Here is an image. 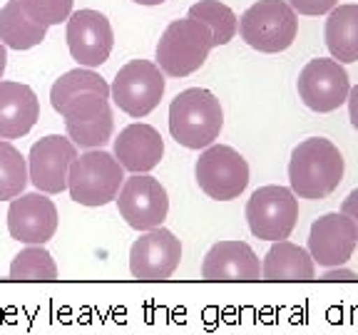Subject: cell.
Segmentation results:
<instances>
[{"label": "cell", "instance_id": "obj_1", "mask_svg": "<svg viewBox=\"0 0 358 335\" xmlns=\"http://www.w3.org/2000/svg\"><path fill=\"white\" fill-rule=\"evenodd\" d=\"M343 172H346L343 154L326 137H308L291 151L289 184L296 199H326L338 189Z\"/></svg>", "mask_w": 358, "mask_h": 335}, {"label": "cell", "instance_id": "obj_2", "mask_svg": "<svg viewBox=\"0 0 358 335\" xmlns=\"http://www.w3.org/2000/svg\"><path fill=\"white\" fill-rule=\"evenodd\" d=\"M224 127V110L204 87L179 92L169 105V134L187 149H207Z\"/></svg>", "mask_w": 358, "mask_h": 335}, {"label": "cell", "instance_id": "obj_3", "mask_svg": "<svg viewBox=\"0 0 358 335\" xmlns=\"http://www.w3.org/2000/svg\"><path fill=\"white\" fill-rule=\"evenodd\" d=\"M214 47L212 30L204 22L187 15L167 25L157 43V67L167 77H187L196 73Z\"/></svg>", "mask_w": 358, "mask_h": 335}, {"label": "cell", "instance_id": "obj_4", "mask_svg": "<svg viewBox=\"0 0 358 335\" xmlns=\"http://www.w3.org/2000/svg\"><path fill=\"white\" fill-rule=\"evenodd\" d=\"M124 181V169L115 154L105 149H87L70 164L67 191L83 207H105L117 199Z\"/></svg>", "mask_w": 358, "mask_h": 335}, {"label": "cell", "instance_id": "obj_5", "mask_svg": "<svg viewBox=\"0 0 358 335\" xmlns=\"http://www.w3.org/2000/svg\"><path fill=\"white\" fill-rule=\"evenodd\" d=\"M110 84L90 67L70 70L55 80L50 89V105L65 122H90L110 110Z\"/></svg>", "mask_w": 358, "mask_h": 335}, {"label": "cell", "instance_id": "obj_6", "mask_svg": "<svg viewBox=\"0 0 358 335\" xmlns=\"http://www.w3.org/2000/svg\"><path fill=\"white\" fill-rule=\"evenodd\" d=\"M299 33V20L286 0H259L239 17V35L259 52L289 50Z\"/></svg>", "mask_w": 358, "mask_h": 335}, {"label": "cell", "instance_id": "obj_7", "mask_svg": "<svg viewBox=\"0 0 358 335\" xmlns=\"http://www.w3.org/2000/svg\"><path fill=\"white\" fill-rule=\"evenodd\" d=\"M110 97L129 117H147L164 97V73L157 62L129 60L112 80Z\"/></svg>", "mask_w": 358, "mask_h": 335}, {"label": "cell", "instance_id": "obj_8", "mask_svg": "<svg viewBox=\"0 0 358 335\" xmlns=\"http://www.w3.org/2000/svg\"><path fill=\"white\" fill-rule=\"evenodd\" d=\"M199 189L214 201H231L249 184V164L229 144H209L194 164Z\"/></svg>", "mask_w": 358, "mask_h": 335}, {"label": "cell", "instance_id": "obj_9", "mask_svg": "<svg viewBox=\"0 0 358 335\" xmlns=\"http://www.w3.org/2000/svg\"><path fill=\"white\" fill-rule=\"evenodd\" d=\"M249 231L262 241H284L299 221V199L286 186L268 184L257 189L246 201Z\"/></svg>", "mask_w": 358, "mask_h": 335}, {"label": "cell", "instance_id": "obj_10", "mask_svg": "<svg viewBox=\"0 0 358 335\" xmlns=\"http://www.w3.org/2000/svg\"><path fill=\"white\" fill-rule=\"evenodd\" d=\"M120 216L132 226L134 231L159 229L169 211V196L155 177L150 174H132L122 181V189L117 194Z\"/></svg>", "mask_w": 358, "mask_h": 335}, {"label": "cell", "instance_id": "obj_11", "mask_svg": "<svg viewBox=\"0 0 358 335\" xmlns=\"http://www.w3.org/2000/svg\"><path fill=\"white\" fill-rule=\"evenodd\" d=\"M296 89L308 110L326 114V112H334L346 105L351 82H348V75L341 62H336L334 57L331 60L316 57L299 73Z\"/></svg>", "mask_w": 358, "mask_h": 335}, {"label": "cell", "instance_id": "obj_12", "mask_svg": "<svg viewBox=\"0 0 358 335\" xmlns=\"http://www.w3.org/2000/svg\"><path fill=\"white\" fill-rule=\"evenodd\" d=\"M67 47L70 55L80 67H100L110 60V52L115 47V33L100 10H78L67 17Z\"/></svg>", "mask_w": 358, "mask_h": 335}, {"label": "cell", "instance_id": "obj_13", "mask_svg": "<svg viewBox=\"0 0 358 335\" xmlns=\"http://www.w3.org/2000/svg\"><path fill=\"white\" fill-rule=\"evenodd\" d=\"M78 159V147L67 137L48 134L30 147L28 179L40 194H62L67 189L70 164Z\"/></svg>", "mask_w": 358, "mask_h": 335}, {"label": "cell", "instance_id": "obj_14", "mask_svg": "<svg viewBox=\"0 0 358 335\" xmlns=\"http://www.w3.org/2000/svg\"><path fill=\"white\" fill-rule=\"evenodd\" d=\"M182 261V241L169 229L145 231L129 248V274L140 281H164Z\"/></svg>", "mask_w": 358, "mask_h": 335}, {"label": "cell", "instance_id": "obj_15", "mask_svg": "<svg viewBox=\"0 0 358 335\" xmlns=\"http://www.w3.org/2000/svg\"><path fill=\"white\" fill-rule=\"evenodd\" d=\"M57 209L52 199L40 191L20 194L8 209V231L15 241L25 246H43L57 231Z\"/></svg>", "mask_w": 358, "mask_h": 335}, {"label": "cell", "instance_id": "obj_16", "mask_svg": "<svg viewBox=\"0 0 358 335\" xmlns=\"http://www.w3.org/2000/svg\"><path fill=\"white\" fill-rule=\"evenodd\" d=\"M356 244L358 236L351 218L343 216L341 211H331L311 223L306 251L311 253L313 263L324 268H336L346 266V261L356 251Z\"/></svg>", "mask_w": 358, "mask_h": 335}, {"label": "cell", "instance_id": "obj_17", "mask_svg": "<svg viewBox=\"0 0 358 335\" xmlns=\"http://www.w3.org/2000/svg\"><path fill=\"white\" fill-rule=\"evenodd\" d=\"M204 281H259L262 261L244 241H219L201 261Z\"/></svg>", "mask_w": 358, "mask_h": 335}, {"label": "cell", "instance_id": "obj_18", "mask_svg": "<svg viewBox=\"0 0 358 335\" xmlns=\"http://www.w3.org/2000/svg\"><path fill=\"white\" fill-rule=\"evenodd\" d=\"M164 156V140L152 124H129L115 140V159L124 172L150 174Z\"/></svg>", "mask_w": 358, "mask_h": 335}, {"label": "cell", "instance_id": "obj_19", "mask_svg": "<svg viewBox=\"0 0 358 335\" xmlns=\"http://www.w3.org/2000/svg\"><path fill=\"white\" fill-rule=\"evenodd\" d=\"M40 119V102L35 89L22 82L0 80V140H20Z\"/></svg>", "mask_w": 358, "mask_h": 335}, {"label": "cell", "instance_id": "obj_20", "mask_svg": "<svg viewBox=\"0 0 358 335\" xmlns=\"http://www.w3.org/2000/svg\"><path fill=\"white\" fill-rule=\"evenodd\" d=\"M264 281H313L316 278V263L303 246L291 241H274L262 261Z\"/></svg>", "mask_w": 358, "mask_h": 335}, {"label": "cell", "instance_id": "obj_21", "mask_svg": "<svg viewBox=\"0 0 358 335\" xmlns=\"http://www.w3.org/2000/svg\"><path fill=\"white\" fill-rule=\"evenodd\" d=\"M324 38L336 62H358V6L334 8L326 20Z\"/></svg>", "mask_w": 358, "mask_h": 335}, {"label": "cell", "instance_id": "obj_22", "mask_svg": "<svg viewBox=\"0 0 358 335\" xmlns=\"http://www.w3.org/2000/svg\"><path fill=\"white\" fill-rule=\"evenodd\" d=\"M48 35V25L33 20L20 0H8L0 8V43L13 50H30Z\"/></svg>", "mask_w": 358, "mask_h": 335}, {"label": "cell", "instance_id": "obj_23", "mask_svg": "<svg viewBox=\"0 0 358 335\" xmlns=\"http://www.w3.org/2000/svg\"><path fill=\"white\" fill-rule=\"evenodd\" d=\"M189 17L204 22L209 30H212L214 47L219 45H227L236 38L239 33V17L234 15L229 6H224L219 0H199L189 8Z\"/></svg>", "mask_w": 358, "mask_h": 335}, {"label": "cell", "instance_id": "obj_24", "mask_svg": "<svg viewBox=\"0 0 358 335\" xmlns=\"http://www.w3.org/2000/svg\"><path fill=\"white\" fill-rule=\"evenodd\" d=\"M28 184V159L10 142L0 140V201H13Z\"/></svg>", "mask_w": 358, "mask_h": 335}, {"label": "cell", "instance_id": "obj_25", "mask_svg": "<svg viewBox=\"0 0 358 335\" xmlns=\"http://www.w3.org/2000/svg\"><path fill=\"white\" fill-rule=\"evenodd\" d=\"M13 281H55L57 263L43 246H25L10 263Z\"/></svg>", "mask_w": 358, "mask_h": 335}, {"label": "cell", "instance_id": "obj_26", "mask_svg": "<svg viewBox=\"0 0 358 335\" xmlns=\"http://www.w3.org/2000/svg\"><path fill=\"white\" fill-rule=\"evenodd\" d=\"M65 132L67 140L73 142L75 147H80V149H102L112 140L115 117H112V112H107V114L90 119V122H65Z\"/></svg>", "mask_w": 358, "mask_h": 335}, {"label": "cell", "instance_id": "obj_27", "mask_svg": "<svg viewBox=\"0 0 358 335\" xmlns=\"http://www.w3.org/2000/svg\"><path fill=\"white\" fill-rule=\"evenodd\" d=\"M25 13L43 25H60L62 20L73 15L75 0H20Z\"/></svg>", "mask_w": 358, "mask_h": 335}, {"label": "cell", "instance_id": "obj_28", "mask_svg": "<svg viewBox=\"0 0 358 335\" xmlns=\"http://www.w3.org/2000/svg\"><path fill=\"white\" fill-rule=\"evenodd\" d=\"M286 3L301 15H324L338 6V0H286Z\"/></svg>", "mask_w": 358, "mask_h": 335}, {"label": "cell", "instance_id": "obj_29", "mask_svg": "<svg viewBox=\"0 0 358 335\" xmlns=\"http://www.w3.org/2000/svg\"><path fill=\"white\" fill-rule=\"evenodd\" d=\"M341 214L351 218V223L356 226V236H358V189H353L351 194L343 199L341 204Z\"/></svg>", "mask_w": 358, "mask_h": 335}, {"label": "cell", "instance_id": "obj_30", "mask_svg": "<svg viewBox=\"0 0 358 335\" xmlns=\"http://www.w3.org/2000/svg\"><path fill=\"white\" fill-rule=\"evenodd\" d=\"M321 278L324 281H358V274L356 271H348V268H343V266H336V268H329Z\"/></svg>", "mask_w": 358, "mask_h": 335}, {"label": "cell", "instance_id": "obj_31", "mask_svg": "<svg viewBox=\"0 0 358 335\" xmlns=\"http://www.w3.org/2000/svg\"><path fill=\"white\" fill-rule=\"evenodd\" d=\"M346 102H348V117H351V124L358 129V84L356 87H351Z\"/></svg>", "mask_w": 358, "mask_h": 335}, {"label": "cell", "instance_id": "obj_32", "mask_svg": "<svg viewBox=\"0 0 358 335\" xmlns=\"http://www.w3.org/2000/svg\"><path fill=\"white\" fill-rule=\"evenodd\" d=\"M8 67V55H6V45L0 43V77H3V73H6Z\"/></svg>", "mask_w": 358, "mask_h": 335}, {"label": "cell", "instance_id": "obj_33", "mask_svg": "<svg viewBox=\"0 0 358 335\" xmlns=\"http://www.w3.org/2000/svg\"><path fill=\"white\" fill-rule=\"evenodd\" d=\"M132 3H137V6H162L164 0H132Z\"/></svg>", "mask_w": 358, "mask_h": 335}]
</instances>
